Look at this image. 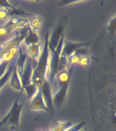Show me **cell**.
Instances as JSON below:
<instances>
[{"label": "cell", "instance_id": "obj_6", "mask_svg": "<svg viewBox=\"0 0 116 131\" xmlns=\"http://www.w3.org/2000/svg\"><path fill=\"white\" fill-rule=\"evenodd\" d=\"M39 90L41 91V93L42 94L43 98L44 100V102L46 103L48 111L50 113H52L53 111V97L52 93V86L50 83L48 77H46L44 80L42 84L39 87Z\"/></svg>", "mask_w": 116, "mask_h": 131}, {"label": "cell", "instance_id": "obj_13", "mask_svg": "<svg viewBox=\"0 0 116 131\" xmlns=\"http://www.w3.org/2000/svg\"><path fill=\"white\" fill-rule=\"evenodd\" d=\"M18 57H16V65L17 67V70H18V74L20 77L22 74L23 70H24V64L26 62V58H27V53L24 49H22V46L20 45L18 51Z\"/></svg>", "mask_w": 116, "mask_h": 131}, {"label": "cell", "instance_id": "obj_27", "mask_svg": "<svg viewBox=\"0 0 116 131\" xmlns=\"http://www.w3.org/2000/svg\"><path fill=\"white\" fill-rule=\"evenodd\" d=\"M0 21H1V20H0Z\"/></svg>", "mask_w": 116, "mask_h": 131}, {"label": "cell", "instance_id": "obj_11", "mask_svg": "<svg viewBox=\"0 0 116 131\" xmlns=\"http://www.w3.org/2000/svg\"><path fill=\"white\" fill-rule=\"evenodd\" d=\"M64 30V25L63 24L59 25L54 29L53 31L51 36L49 37L48 41V47L52 49H55L59 42V40L61 39Z\"/></svg>", "mask_w": 116, "mask_h": 131}, {"label": "cell", "instance_id": "obj_23", "mask_svg": "<svg viewBox=\"0 0 116 131\" xmlns=\"http://www.w3.org/2000/svg\"><path fill=\"white\" fill-rule=\"evenodd\" d=\"M0 8H5L7 10H12L15 8L13 6H12L8 1L1 0L0 1Z\"/></svg>", "mask_w": 116, "mask_h": 131}, {"label": "cell", "instance_id": "obj_9", "mask_svg": "<svg viewBox=\"0 0 116 131\" xmlns=\"http://www.w3.org/2000/svg\"><path fill=\"white\" fill-rule=\"evenodd\" d=\"M89 45L90 43H75L67 42L65 44H64L62 53L67 58H68L73 54H74L77 51H78L79 49H83V48H85Z\"/></svg>", "mask_w": 116, "mask_h": 131}, {"label": "cell", "instance_id": "obj_2", "mask_svg": "<svg viewBox=\"0 0 116 131\" xmlns=\"http://www.w3.org/2000/svg\"><path fill=\"white\" fill-rule=\"evenodd\" d=\"M28 33V27L16 33L14 37L0 45V63L4 61H11L16 57L19 47Z\"/></svg>", "mask_w": 116, "mask_h": 131}, {"label": "cell", "instance_id": "obj_18", "mask_svg": "<svg viewBox=\"0 0 116 131\" xmlns=\"http://www.w3.org/2000/svg\"><path fill=\"white\" fill-rule=\"evenodd\" d=\"M42 23V18L39 16H33L30 20H28V25L30 29L34 32L38 34L40 27Z\"/></svg>", "mask_w": 116, "mask_h": 131}, {"label": "cell", "instance_id": "obj_14", "mask_svg": "<svg viewBox=\"0 0 116 131\" xmlns=\"http://www.w3.org/2000/svg\"><path fill=\"white\" fill-rule=\"evenodd\" d=\"M71 73H72V67H70L68 69L65 68L63 70L58 72L56 78V81L59 84V88H61L65 83L70 81Z\"/></svg>", "mask_w": 116, "mask_h": 131}, {"label": "cell", "instance_id": "obj_3", "mask_svg": "<svg viewBox=\"0 0 116 131\" xmlns=\"http://www.w3.org/2000/svg\"><path fill=\"white\" fill-rule=\"evenodd\" d=\"M23 90L20 91L19 95L14 101V104L12 106L8 114L4 117L2 121H0V127L4 126L6 125H9L12 130L17 128L19 127L20 119L21 116L22 107L24 106V103H19V98L21 96Z\"/></svg>", "mask_w": 116, "mask_h": 131}, {"label": "cell", "instance_id": "obj_24", "mask_svg": "<svg viewBox=\"0 0 116 131\" xmlns=\"http://www.w3.org/2000/svg\"><path fill=\"white\" fill-rule=\"evenodd\" d=\"M9 10L5 9V8H0V20H4L9 16L8 13Z\"/></svg>", "mask_w": 116, "mask_h": 131}, {"label": "cell", "instance_id": "obj_19", "mask_svg": "<svg viewBox=\"0 0 116 131\" xmlns=\"http://www.w3.org/2000/svg\"><path fill=\"white\" fill-rule=\"evenodd\" d=\"M23 90H24L25 92H26L28 100H31L38 92L39 87L36 86L34 84L31 83L28 85L26 86L25 88H23Z\"/></svg>", "mask_w": 116, "mask_h": 131}, {"label": "cell", "instance_id": "obj_17", "mask_svg": "<svg viewBox=\"0 0 116 131\" xmlns=\"http://www.w3.org/2000/svg\"><path fill=\"white\" fill-rule=\"evenodd\" d=\"M16 57H17V56H16ZM16 57H14V59L10 61V64L8 66V68L6 70L5 74L2 76V77L0 78V91H1V90H2V88H4V86H5V85L8 83V81H9V79H10V76H11V74H12V72L14 66V65H15V63H16Z\"/></svg>", "mask_w": 116, "mask_h": 131}, {"label": "cell", "instance_id": "obj_16", "mask_svg": "<svg viewBox=\"0 0 116 131\" xmlns=\"http://www.w3.org/2000/svg\"><path fill=\"white\" fill-rule=\"evenodd\" d=\"M22 42H24V45H26L27 47L40 43L38 34L33 31L31 29H30L29 27H28V34L25 36V38H24Z\"/></svg>", "mask_w": 116, "mask_h": 131}, {"label": "cell", "instance_id": "obj_4", "mask_svg": "<svg viewBox=\"0 0 116 131\" xmlns=\"http://www.w3.org/2000/svg\"><path fill=\"white\" fill-rule=\"evenodd\" d=\"M65 42V34H63L61 36L59 42L55 49H52L49 47L50 51L51 52L50 56V61H49V71H50V77L49 81L52 87L53 81L56 77L58 70H59V63L60 56L63 51V46Z\"/></svg>", "mask_w": 116, "mask_h": 131}, {"label": "cell", "instance_id": "obj_26", "mask_svg": "<svg viewBox=\"0 0 116 131\" xmlns=\"http://www.w3.org/2000/svg\"><path fill=\"white\" fill-rule=\"evenodd\" d=\"M39 131H44V130H39Z\"/></svg>", "mask_w": 116, "mask_h": 131}, {"label": "cell", "instance_id": "obj_20", "mask_svg": "<svg viewBox=\"0 0 116 131\" xmlns=\"http://www.w3.org/2000/svg\"><path fill=\"white\" fill-rule=\"evenodd\" d=\"M67 63H68V60L67 58L65 57V55H63V53H61V55L60 56V59H59V71L63 70L67 68Z\"/></svg>", "mask_w": 116, "mask_h": 131}, {"label": "cell", "instance_id": "obj_5", "mask_svg": "<svg viewBox=\"0 0 116 131\" xmlns=\"http://www.w3.org/2000/svg\"><path fill=\"white\" fill-rule=\"evenodd\" d=\"M28 25V20L26 18L13 17L8 22L0 27V38L8 35L18 28H22Z\"/></svg>", "mask_w": 116, "mask_h": 131}, {"label": "cell", "instance_id": "obj_22", "mask_svg": "<svg viewBox=\"0 0 116 131\" xmlns=\"http://www.w3.org/2000/svg\"><path fill=\"white\" fill-rule=\"evenodd\" d=\"M85 122H79V124H77L73 126H71L69 128L66 129L65 131H80L81 130H82V128L85 126Z\"/></svg>", "mask_w": 116, "mask_h": 131}, {"label": "cell", "instance_id": "obj_15", "mask_svg": "<svg viewBox=\"0 0 116 131\" xmlns=\"http://www.w3.org/2000/svg\"><path fill=\"white\" fill-rule=\"evenodd\" d=\"M40 47L41 43L28 47V53L29 54V57L32 59L33 69L36 66L37 61L40 56Z\"/></svg>", "mask_w": 116, "mask_h": 131}, {"label": "cell", "instance_id": "obj_7", "mask_svg": "<svg viewBox=\"0 0 116 131\" xmlns=\"http://www.w3.org/2000/svg\"><path fill=\"white\" fill-rule=\"evenodd\" d=\"M26 108L29 111H48L39 88L36 95L26 103Z\"/></svg>", "mask_w": 116, "mask_h": 131}, {"label": "cell", "instance_id": "obj_1", "mask_svg": "<svg viewBox=\"0 0 116 131\" xmlns=\"http://www.w3.org/2000/svg\"><path fill=\"white\" fill-rule=\"evenodd\" d=\"M49 41V33L45 36L44 47L43 51L40 54L37 65L33 71L31 78V83L34 84L37 87H40L42 84L44 80L47 77L48 68L49 67V61H50V51L48 47Z\"/></svg>", "mask_w": 116, "mask_h": 131}, {"label": "cell", "instance_id": "obj_12", "mask_svg": "<svg viewBox=\"0 0 116 131\" xmlns=\"http://www.w3.org/2000/svg\"><path fill=\"white\" fill-rule=\"evenodd\" d=\"M10 86L13 89L17 91H22L23 90L22 86V83H21V80H20V77L19 74H18V70H17V67H16V63L14 66L12 72L10 76Z\"/></svg>", "mask_w": 116, "mask_h": 131}, {"label": "cell", "instance_id": "obj_10", "mask_svg": "<svg viewBox=\"0 0 116 131\" xmlns=\"http://www.w3.org/2000/svg\"><path fill=\"white\" fill-rule=\"evenodd\" d=\"M69 81L65 83L61 88H59V92L53 97V105L56 106H61L67 97V91L69 86Z\"/></svg>", "mask_w": 116, "mask_h": 131}, {"label": "cell", "instance_id": "obj_8", "mask_svg": "<svg viewBox=\"0 0 116 131\" xmlns=\"http://www.w3.org/2000/svg\"><path fill=\"white\" fill-rule=\"evenodd\" d=\"M33 71V66L32 59L30 57H27L24 64L23 72L20 77L22 83V89L31 83Z\"/></svg>", "mask_w": 116, "mask_h": 131}, {"label": "cell", "instance_id": "obj_21", "mask_svg": "<svg viewBox=\"0 0 116 131\" xmlns=\"http://www.w3.org/2000/svg\"><path fill=\"white\" fill-rule=\"evenodd\" d=\"M107 30L111 34H114L115 32V16L111 18L109 23L107 25Z\"/></svg>", "mask_w": 116, "mask_h": 131}, {"label": "cell", "instance_id": "obj_25", "mask_svg": "<svg viewBox=\"0 0 116 131\" xmlns=\"http://www.w3.org/2000/svg\"><path fill=\"white\" fill-rule=\"evenodd\" d=\"M80 131H85V130H80Z\"/></svg>", "mask_w": 116, "mask_h": 131}]
</instances>
